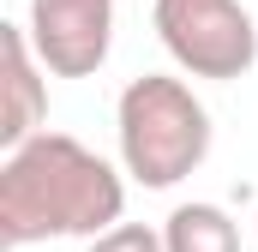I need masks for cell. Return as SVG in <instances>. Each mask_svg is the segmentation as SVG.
<instances>
[{
  "label": "cell",
  "instance_id": "cell-6",
  "mask_svg": "<svg viewBox=\"0 0 258 252\" xmlns=\"http://www.w3.org/2000/svg\"><path fill=\"white\" fill-rule=\"evenodd\" d=\"M162 240L168 252H240V222L222 210V204H174L168 222H162Z\"/></svg>",
  "mask_w": 258,
  "mask_h": 252
},
{
  "label": "cell",
  "instance_id": "cell-4",
  "mask_svg": "<svg viewBox=\"0 0 258 252\" xmlns=\"http://www.w3.org/2000/svg\"><path fill=\"white\" fill-rule=\"evenodd\" d=\"M24 30L54 78H90L114 48V0H30Z\"/></svg>",
  "mask_w": 258,
  "mask_h": 252
},
{
  "label": "cell",
  "instance_id": "cell-7",
  "mask_svg": "<svg viewBox=\"0 0 258 252\" xmlns=\"http://www.w3.org/2000/svg\"><path fill=\"white\" fill-rule=\"evenodd\" d=\"M90 252H168V240L150 222H114V228H102L90 240Z\"/></svg>",
  "mask_w": 258,
  "mask_h": 252
},
{
  "label": "cell",
  "instance_id": "cell-2",
  "mask_svg": "<svg viewBox=\"0 0 258 252\" xmlns=\"http://www.w3.org/2000/svg\"><path fill=\"white\" fill-rule=\"evenodd\" d=\"M210 108L192 96L186 78L174 72H144L132 78L114 102V144H120V168L144 192H168L186 174L204 168L210 156Z\"/></svg>",
  "mask_w": 258,
  "mask_h": 252
},
{
  "label": "cell",
  "instance_id": "cell-1",
  "mask_svg": "<svg viewBox=\"0 0 258 252\" xmlns=\"http://www.w3.org/2000/svg\"><path fill=\"white\" fill-rule=\"evenodd\" d=\"M126 168L78 144L72 132H36L0 162V246L36 240H96L126 216Z\"/></svg>",
  "mask_w": 258,
  "mask_h": 252
},
{
  "label": "cell",
  "instance_id": "cell-3",
  "mask_svg": "<svg viewBox=\"0 0 258 252\" xmlns=\"http://www.w3.org/2000/svg\"><path fill=\"white\" fill-rule=\"evenodd\" d=\"M156 42L192 78H246L258 60V24L240 0H156L150 6Z\"/></svg>",
  "mask_w": 258,
  "mask_h": 252
},
{
  "label": "cell",
  "instance_id": "cell-5",
  "mask_svg": "<svg viewBox=\"0 0 258 252\" xmlns=\"http://www.w3.org/2000/svg\"><path fill=\"white\" fill-rule=\"evenodd\" d=\"M0 48H6V108H0V144L12 150V144L36 138V132L48 126V66H42V54H36V42H30V30H24V24H6Z\"/></svg>",
  "mask_w": 258,
  "mask_h": 252
}]
</instances>
